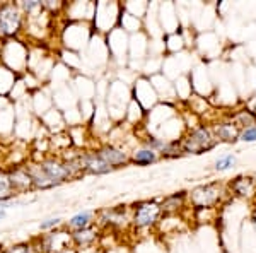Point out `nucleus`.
I'll list each match as a JSON object with an SVG mask.
<instances>
[{
	"label": "nucleus",
	"mask_w": 256,
	"mask_h": 253,
	"mask_svg": "<svg viewBox=\"0 0 256 253\" xmlns=\"http://www.w3.org/2000/svg\"><path fill=\"white\" fill-rule=\"evenodd\" d=\"M28 169V175L31 178V185L34 188H53V186H58L68 180L70 175L65 168V163L55 159V157H48L43 159L41 163L31 166Z\"/></svg>",
	"instance_id": "f257e3e1"
},
{
	"label": "nucleus",
	"mask_w": 256,
	"mask_h": 253,
	"mask_svg": "<svg viewBox=\"0 0 256 253\" xmlns=\"http://www.w3.org/2000/svg\"><path fill=\"white\" fill-rule=\"evenodd\" d=\"M217 144L218 142L214 135V130L205 125L193 128L184 139H181L183 154H204V152L212 151Z\"/></svg>",
	"instance_id": "f03ea898"
},
{
	"label": "nucleus",
	"mask_w": 256,
	"mask_h": 253,
	"mask_svg": "<svg viewBox=\"0 0 256 253\" xmlns=\"http://www.w3.org/2000/svg\"><path fill=\"white\" fill-rule=\"evenodd\" d=\"M222 193H224L222 185L218 181H212V183L200 185L195 190H192L190 192V200H192V204L195 205L196 210L212 209L214 205H217L220 202Z\"/></svg>",
	"instance_id": "7ed1b4c3"
},
{
	"label": "nucleus",
	"mask_w": 256,
	"mask_h": 253,
	"mask_svg": "<svg viewBox=\"0 0 256 253\" xmlns=\"http://www.w3.org/2000/svg\"><path fill=\"white\" fill-rule=\"evenodd\" d=\"M162 214V209H160V204L156 200H142L138 204H135L134 207V226L135 227H150L158 222L159 215Z\"/></svg>",
	"instance_id": "20e7f679"
},
{
	"label": "nucleus",
	"mask_w": 256,
	"mask_h": 253,
	"mask_svg": "<svg viewBox=\"0 0 256 253\" xmlns=\"http://www.w3.org/2000/svg\"><path fill=\"white\" fill-rule=\"evenodd\" d=\"M22 12L14 4L0 6V36H12L20 30Z\"/></svg>",
	"instance_id": "39448f33"
},
{
	"label": "nucleus",
	"mask_w": 256,
	"mask_h": 253,
	"mask_svg": "<svg viewBox=\"0 0 256 253\" xmlns=\"http://www.w3.org/2000/svg\"><path fill=\"white\" fill-rule=\"evenodd\" d=\"M96 152H98V156L101 157L104 163H108L113 169L122 168V166H126L130 163V157H128L126 152L116 146H102L101 149H98Z\"/></svg>",
	"instance_id": "423d86ee"
},
{
	"label": "nucleus",
	"mask_w": 256,
	"mask_h": 253,
	"mask_svg": "<svg viewBox=\"0 0 256 253\" xmlns=\"http://www.w3.org/2000/svg\"><path fill=\"white\" fill-rule=\"evenodd\" d=\"M82 159V166H84V171H89L92 175H106V173L113 171V168L104 163L101 157L98 156V152H86V154L80 156Z\"/></svg>",
	"instance_id": "0eeeda50"
},
{
	"label": "nucleus",
	"mask_w": 256,
	"mask_h": 253,
	"mask_svg": "<svg viewBox=\"0 0 256 253\" xmlns=\"http://www.w3.org/2000/svg\"><path fill=\"white\" fill-rule=\"evenodd\" d=\"M230 192L238 197L251 198L256 195V180L253 176H236L230 181Z\"/></svg>",
	"instance_id": "6e6552de"
},
{
	"label": "nucleus",
	"mask_w": 256,
	"mask_h": 253,
	"mask_svg": "<svg viewBox=\"0 0 256 253\" xmlns=\"http://www.w3.org/2000/svg\"><path fill=\"white\" fill-rule=\"evenodd\" d=\"M239 132L241 130L232 122L218 123L214 128V135H216L217 142H236V140H239Z\"/></svg>",
	"instance_id": "1a4fd4ad"
},
{
	"label": "nucleus",
	"mask_w": 256,
	"mask_h": 253,
	"mask_svg": "<svg viewBox=\"0 0 256 253\" xmlns=\"http://www.w3.org/2000/svg\"><path fill=\"white\" fill-rule=\"evenodd\" d=\"M188 193L186 192H176L172 195H168L166 198L160 204V209H162L164 214H171V212H178V209L184 205V200H186Z\"/></svg>",
	"instance_id": "9d476101"
},
{
	"label": "nucleus",
	"mask_w": 256,
	"mask_h": 253,
	"mask_svg": "<svg viewBox=\"0 0 256 253\" xmlns=\"http://www.w3.org/2000/svg\"><path fill=\"white\" fill-rule=\"evenodd\" d=\"M158 157H159V154L156 151H150V149L144 147L132 154L130 163H134L135 166H150L152 163L158 161Z\"/></svg>",
	"instance_id": "9b49d317"
},
{
	"label": "nucleus",
	"mask_w": 256,
	"mask_h": 253,
	"mask_svg": "<svg viewBox=\"0 0 256 253\" xmlns=\"http://www.w3.org/2000/svg\"><path fill=\"white\" fill-rule=\"evenodd\" d=\"M14 185H12L10 175L7 171H0V204H6L14 197Z\"/></svg>",
	"instance_id": "f8f14e48"
},
{
	"label": "nucleus",
	"mask_w": 256,
	"mask_h": 253,
	"mask_svg": "<svg viewBox=\"0 0 256 253\" xmlns=\"http://www.w3.org/2000/svg\"><path fill=\"white\" fill-rule=\"evenodd\" d=\"M92 212L90 210H82V212L76 214L74 217H70L68 221V227L74 231H79V229H86V227L90 226V222H92Z\"/></svg>",
	"instance_id": "ddd939ff"
},
{
	"label": "nucleus",
	"mask_w": 256,
	"mask_h": 253,
	"mask_svg": "<svg viewBox=\"0 0 256 253\" xmlns=\"http://www.w3.org/2000/svg\"><path fill=\"white\" fill-rule=\"evenodd\" d=\"M94 238H96V234H94V229L90 226L86 227V229H79V231H74L72 233V239L77 244H80V246H86V244L92 243Z\"/></svg>",
	"instance_id": "4468645a"
},
{
	"label": "nucleus",
	"mask_w": 256,
	"mask_h": 253,
	"mask_svg": "<svg viewBox=\"0 0 256 253\" xmlns=\"http://www.w3.org/2000/svg\"><path fill=\"white\" fill-rule=\"evenodd\" d=\"M160 156L166 159H174V157L183 156V149H181V140H169L166 146L160 151Z\"/></svg>",
	"instance_id": "2eb2a0df"
},
{
	"label": "nucleus",
	"mask_w": 256,
	"mask_h": 253,
	"mask_svg": "<svg viewBox=\"0 0 256 253\" xmlns=\"http://www.w3.org/2000/svg\"><path fill=\"white\" fill-rule=\"evenodd\" d=\"M234 164H236V156L226 154V156H220L216 161V169L217 171H227V169H230Z\"/></svg>",
	"instance_id": "dca6fc26"
},
{
	"label": "nucleus",
	"mask_w": 256,
	"mask_h": 253,
	"mask_svg": "<svg viewBox=\"0 0 256 253\" xmlns=\"http://www.w3.org/2000/svg\"><path fill=\"white\" fill-rule=\"evenodd\" d=\"M239 140H242V142H256V125L242 128L239 132Z\"/></svg>",
	"instance_id": "f3484780"
},
{
	"label": "nucleus",
	"mask_w": 256,
	"mask_h": 253,
	"mask_svg": "<svg viewBox=\"0 0 256 253\" xmlns=\"http://www.w3.org/2000/svg\"><path fill=\"white\" fill-rule=\"evenodd\" d=\"M60 222H62L60 217H50V219H46V221H43L40 224V229L41 231H48V229H52V227H56Z\"/></svg>",
	"instance_id": "a211bd4d"
},
{
	"label": "nucleus",
	"mask_w": 256,
	"mask_h": 253,
	"mask_svg": "<svg viewBox=\"0 0 256 253\" xmlns=\"http://www.w3.org/2000/svg\"><path fill=\"white\" fill-rule=\"evenodd\" d=\"M6 253H32V251H31V246H28V244H14V246H10Z\"/></svg>",
	"instance_id": "6ab92c4d"
},
{
	"label": "nucleus",
	"mask_w": 256,
	"mask_h": 253,
	"mask_svg": "<svg viewBox=\"0 0 256 253\" xmlns=\"http://www.w3.org/2000/svg\"><path fill=\"white\" fill-rule=\"evenodd\" d=\"M38 7H40V2H34V0H32V2H22V4H20V9L26 11V12H32L34 9H38Z\"/></svg>",
	"instance_id": "aec40b11"
},
{
	"label": "nucleus",
	"mask_w": 256,
	"mask_h": 253,
	"mask_svg": "<svg viewBox=\"0 0 256 253\" xmlns=\"http://www.w3.org/2000/svg\"><path fill=\"white\" fill-rule=\"evenodd\" d=\"M6 217V210L2 209V207H0V219H4Z\"/></svg>",
	"instance_id": "412c9836"
}]
</instances>
